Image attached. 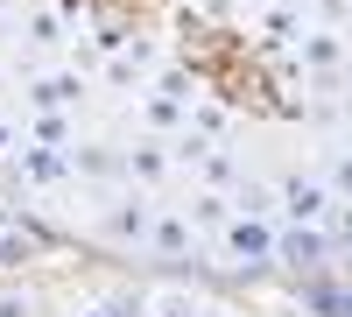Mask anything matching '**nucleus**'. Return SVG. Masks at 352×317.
I'll list each match as a JSON object with an SVG mask.
<instances>
[{
	"instance_id": "nucleus-2",
	"label": "nucleus",
	"mask_w": 352,
	"mask_h": 317,
	"mask_svg": "<svg viewBox=\"0 0 352 317\" xmlns=\"http://www.w3.org/2000/svg\"><path fill=\"white\" fill-rule=\"evenodd\" d=\"M324 261H331L324 226H275V261H268V268H289V275H324Z\"/></svg>"
},
{
	"instance_id": "nucleus-30",
	"label": "nucleus",
	"mask_w": 352,
	"mask_h": 317,
	"mask_svg": "<svg viewBox=\"0 0 352 317\" xmlns=\"http://www.w3.org/2000/svg\"><path fill=\"white\" fill-rule=\"evenodd\" d=\"M268 8H282V0H268Z\"/></svg>"
},
{
	"instance_id": "nucleus-24",
	"label": "nucleus",
	"mask_w": 352,
	"mask_h": 317,
	"mask_svg": "<svg viewBox=\"0 0 352 317\" xmlns=\"http://www.w3.org/2000/svg\"><path fill=\"white\" fill-rule=\"evenodd\" d=\"M317 14H324V28H331V36L352 21V8H345V0H317Z\"/></svg>"
},
{
	"instance_id": "nucleus-29",
	"label": "nucleus",
	"mask_w": 352,
	"mask_h": 317,
	"mask_svg": "<svg viewBox=\"0 0 352 317\" xmlns=\"http://www.w3.org/2000/svg\"><path fill=\"white\" fill-rule=\"evenodd\" d=\"M0 226H14V219H8V205H0Z\"/></svg>"
},
{
	"instance_id": "nucleus-1",
	"label": "nucleus",
	"mask_w": 352,
	"mask_h": 317,
	"mask_svg": "<svg viewBox=\"0 0 352 317\" xmlns=\"http://www.w3.org/2000/svg\"><path fill=\"white\" fill-rule=\"evenodd\" d=\"M219 254H226L232 275H261L275 261V219H240V212H232L226 233H219Z\"/></svg>"
},
{
	"instance_id": "nucleus-3",
	"label": "nucleus",
	"mask_w": 352,
	"mask_h": 317,
	"mask_svg": "<svg viewBox=\"0 0 352 317\" xmlns=\"http://www.w3.org/2000/svg\"><path fill=\"white\" fill-rule=\"evenodd\" d=\"M338 197L324 190V177H289L275 190V226H324Z\"/></svg>"
},
{
	"instance_id": "nucleus-13",
	"label": "nucleus",
	"mask_w": 352,
	"mask_h": 317,
	"mask_svg": "<svg viewBox=\"0 0 352 317\" xmlns=\"http://www.w3.org/2000/svg\"><path fill=\"white\" fill-rule=\"evenodd\" d=\"M197 169H204V190H226V197H232V184H240V155H226L219 141L197 155Z\"/></svg>"
},
{
	"instance_id": "nucleus-5",
	"label": "nucleus",
	"mask_w": 352,
	"mask_h": 317,
	"mask_svg": "<svg viewBox=\"0 0 352 317\" xmlns=\"http://www.w3.org/2000/svg\"><path fill=\"white\" fill-rule=\"evenodd\" d=\"M28 106H36V113L85 106V71H43V78H28Z\"/></svg>"
},
{
	"instance_id": "nucleus-28",
	"label": "nucleus",
	"mask_w": 352,
	"mask_h": 317,
	"mask_svg": "<svg viewBox=\"0 0 352 317\" xmlns=\"http://www.w3.org/2000/svg\"><path fill=\"white\" fill-rule=\"evenodd\" d=\"M78 317H106V310H99V303H85V310H78Z\"/></svg>"
},
{
	"instance_id": "nucleus-10",
	"label": "nucleus",
	"mask_w": 352,
	"mask_h": 317,
	"mask_svg": "<svg viewBox=\"0 0 352 317\" xmlns=\"http://www.w3.org/2000/svg\"><path fill=\"white\" fill-rule=\"evenodd\" d=\"M303 310L310 317H352V282H317V275H303Z\"/></svg>"
},
{
	"instance_id": "nucleus-8",
	"label": "nucleus",
	"mask_w": 352,
	"mask_h": 317,
	"mask_svg": "<svg viewBox=\"0 0 352 317\" xmlns=\"http://www.w3.org/2000/svg\"><path fill=\"white\" fill-rule=\"evenodd\" d=\"M289 50H296V64H303V71H317V78H331V71L345 64V36H331V28H303Z\"/></svg>"
},
{
	"instance_id": "nucleus-25",
	"label": "nucleus",
	"mask_w": 352,
	"mask_h": 317,
	"mask_svg": "<svg viewBox=\"0 0 352 317\" xmlns=\"http://www.w3.org/2000/svg\"><path fill=\"white\" fill-rule=\"evenodd\" d=\"M14 149H21V134H14V120H8V113H0V162H8Z\"/></svg>"
},
{
	"instance_id": "nucleus-26",
	"label": "nucleus",
	"mask_w": 352,
	"mask_h": 317,
	"mask_svg": "<svg viewBox=\"0 0 352 317\" xmlns=\"http://www.w3.org/2000/svg\"><path fill=\"white\" fill-rule=\"evenodd\" d=\"M0 317H28V296H0Z\"/></svg>"
},
{
	"instance_id": "nucleus-17",
	"label": "nucleus",
	"mask_w": 352,
	"mask_h": 317,
	"mask_svg": "<svg viewBox=\"0 0 352 317\" xmlns=\"http://www.w3.org/2000/svg\"><path fill=\"white\" fill-rule=\"evenodd\" d=\"M155 99L190 106V99H204V92H197V78H190V71H176V64H169V71H155Z\"/></svg>"
},
{
	"instance_id": "nucleus-31",
	"label": "nucleus",
	"mask_w": 352,
	"mask_h": 317,
	"mask_svg": "<svg viewBox=\"0 0 352 317\" xmlns=\"http://www.w3.org/2000/svg\"><path fill=\"white\" fill-rule=\"evenodd\" d=\"M0 92H8V85H0Z\"/></svg>"
},
{
	"instance_id": "nucleus-9",
	"label": "nucleus",
	"mask_w": 352,
	"mask_h": 317,
	"mask_svg": "<svg viewBox=\"0 0 352 317\" xmlns=\"http://www.w3.org/2000/svg\"><path fill=\"white\" fill-rule=\"evenodd\" d=\"M64 177H71V155H64V149H36V141H21V184L56 190Z\"/></svg>"
},
{
	"instance_id": "nucleus-7",
	"label": "nucleus",
	"mask_w": 352,
	"mask_h": 317,
	"mask_svg": "<svg viewBox=\"0 0 352 317\" xmlns=\"http://www.w3.org/2000/svg\"><path fill=\"white\" fill-rule=\"evenodd\" d=\"M120 169H127V184L134 190H155L162 177H169V141H134V149H120Z\"/></svg>"
},
{
	"instance_id": "nucleus-14",
	"label": "nucleus",
	"mask_w": 352,
	"mask_h": 317,
	"mask_svg": "<svg viewBox=\"0 0 352 317\" xmlns=\"http://www.w3.org/2000/svg\"><path fill=\"white\" fill-rule=\"evenodd\" d=\"M232 212H240V219H275V190L240 177V184H232Z\"/></svg>"
},
{
	"instance_id": "nucleus-20",
	"label": "nucleus",
	"mask_w": 352,
	"mask_h": 317,
	"mask_svg": "<svg viewBox=\"0 0 352 317\" xmlns=\"http://www.w3.org/2000/svg\"><path fill=\"white\" fill-rule=\"evenodd\" d=\"M28 43H64V14H56V8H36V14H28Z\"/></svg>"
},
{
	"instance_id": "nucleus-15",
	"label": "nucleus",
	"mask_w": 352,
	"mask_h": 317,
	"mask_svg": "<svg viewBox=\"0 0 352 317\" xmlns=\"http://www.w3.org/2000/svg\"><path fill=\"white\" fill-rule=\"evenodd\" d=\"M28 134H36V149H64L71 155V113H36Z\"/></svg>"
},
{
	"instance_id": "nucleus-16",
	"label": "nucleus",
	"mask_w": 352,
	"mask_h": 317,
	"mask_svg": "<svg viewBox=\"0 0 352 317\" xmlns=\"http://www.w3.org/2000/svg\"><path fill=\"white\" fill-rule=\"evenodd\" d=\"M261 36H268V43H296L303 36V8H268V14H261Z\"/></svg>"
},
{
	"instance_id": "nucleus-18",
	"label": "nucleus",
	"mask_w": 352,
	"mask_h": 317,
	"mask_svg": "<svg viewBox=\"0 0 352 317\" xmlns=\"http://www.w3.org/2000/svg\"><path fill=\"white\" fill-rule=\"evenodd\" d=\"M184 113H190V106H176V99H155V92H148V106H141V120H148L155 134H176V127H184Z\"/></svg>"
},
{
	"instance_id": "nucleus-6",
	"label": "nucleus",
	"mask_w": 352,
	"mask_h": 317,
	"mask_svg": "<svg viewBox=\"0 0 352 317\" xmlns=\"http://www.w3.org/2000/svg\"><path fill=\"white\" fill-rule=\"evenodd\" d=\"M148 219H155V205H148V197H141V190H120V197H113V205H106V240H148Z\"/></svg>"
},
{
	"instance_id": "nucleus-19",
	"label": "nucleus",
	"mask_w": 352,
	"mask_h": 317,
	"mask_svg": "<svg viewBox=\"0 0 352 317\" xmlns=\"http://www.w3.org/2000/svg\"><path fill=\"white\" fill-rule=\"evenodd\" d=\"M148 317H197V296L190 289H162V296H148Z\"/></svg>"
},
{
	"instance_id": "nucleus-12",
	"label": "nucleus",
	"mask_w": 352,
	"mask_h": 317,
	"mask_svg": "<svg viewBox=\"0 0 352 317\" xmlns=\"http://www.w3.org/2000/svg\"><path fill=\"white\" fill-rule=\"evenodd\" d=\"M71 169L78 177H92V184H120L127 169H120V149H71Z\"/></svg>"
},
{
	"instance_id": "nucleus-21",
	"label": "nucleus",
	"mask_w": 352,
	"mask_h": 317,
	"mask_svg": "<svg viewBox=\"0 0 352 317\" xmlns=\"http://www.w3.org/2000/svg\"><path fill=\"white\" fill-rule=\"evenodd\" d=\"M127 36H134L127 21H99V28H92V50H99V56H120V50H127Z\"/></svg>"
},
{
	"instance_id": "nucleus-32",
	"label": "nucleus",
	"mask_w": 352,
	"mask_h": 317,
	"mask_svg": "<svg viewBox=\"0 0 352 317\" xmlns=\"http://www.w3.org/2000/svg\"><path fill=\"white\" fill-rule=\"evenodd\" d=\"M345 8H352V0H345Z\"/></svg>"
},
{
	"instance_id": "nucleus-23",
	"label": "nucleus",
	"mask_w": 352,
	"mask_h": 317,
	"mask_svg": "<svg viewBox=\"0 0 352 317\" xmlns=\"http://www.w3.org/2000/svg\"><path fill=\"white\" fill-rule=\"evenodd\" d=\"M324 190L338 197V205H352V149H345V155L331 162V177H324Z\"/></svg>"
},
{
	"instance_id": "nucleus-27",
	"label": "nucleus",
	"mask_w": 352,
	"mask_h": 317,
	"mask_svg": "<svg viewBox=\"0 0 352 317\" xmlns=\"http://www.w3.org/2000/svg\"><path fill=\"white\" fill-rule=\"evenodd\" d=\"M197 317H232V310H219V303H197Z\"/></svg>"
},
{
	"instance_id": "nucleus-11",
	"label": "nucleus",
	"mask_w": 352,
	"mask_h": 317,
	"mask_svg": "<svg viewBox=\"0 0 352 317\" xmlns=\"http://www.w3.org/2000/svg\"><path fill=\"white\" fill-rule=\"evenodd\" d=\"M184 219H190V233H226V219H232V197H226V190H197L190 205H184Z\"/></svg>"
},
{
	"instance_id": "nucleus-22",
	"label": "nucleus",
	"mask_w": 352,
	"mask_h": 317,
	"mask_svg": "<svg viewBox=\"0 0 352 317\" xmlns=\"http://www.w3.org/2000/svg\"><path fill=\"white\" fill-rule=\"evenodd\" d=\"M99 310H106V317H148V296H141V289H113Z\"/></svg>"
},
{
	"instance_id": "nucleus-4",
	"label": "nucleus",
	"mask_w": 352,
	"mask_h": 317,
	"mask_svg": "<svg viewBox=\"0 0 352 317\" xmlns=\"http://www.w3.org/2000/svg\"><path fill=\"white\" fill-rule=\"evenodd\" d=\"M141 247L162 254V261H197V233H190V219H184V212H162V205H155L148 240H141Z\"/></svg>"
}]
</instances>
